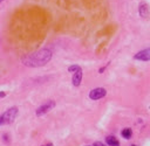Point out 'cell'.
Returning a JSON list of instances; mask_svg holds the SVG:
<instances>
[{
  "label": "cell",
  "mask_w": 150,
  "mask_h": 146,
  "mask_svg": "<svg viewBox=\"0 0 150 146\" xmlns=\"http://www.w3.org/2000/svg\"><path fill=\"white\" fill-rule=\"evenodd\" d=\"M121 136H122L124 139H130L131 137H133V131H131V129H129V127H125V129L122 130Z\"/></svg>",
  "instance_id": "9"
},
{
  "label": "cell",
  "mask_w": 150,
  "mask_h": 146,
  "mask_svg": "<svg viewBox=\"0 0 150 146\" xmlns=\"http://www.w3.org/2000/svg\"><path fill=\"white\" fill-rule=\"evenodd\" d=\"M4 140H5V141H8V136H7V135H4Z\"/></svg>",
  "instance_id": "12"
},
{
  "label": "cell",
  "mask_w": 150,
  "mask_h": 146,
  "mask_svg": "<svg viewBox=\"0 0 150 146\" xmlns=\"http://www.w3.org/2000/svg\"><path fill=\"white\" fill-rule=\"evenodd\" d=\"M93 146H106V145L103 143H101V141H96V143H94Z\"/></svg>",
  "instance_id": "11"
},
{
  "label": "cell",
  "mask_w": 150,
  "mask_h": 146,
  "mask_svg": "<svg viewBox=\"0 0 150 146\" xmlns=\"http://www.w3.org/2000/svg\"><path fill=\"white\" fill-rule=\"evenodd\" d=\"M131 146H137V145H131Z\"/></svg>",
  "instance_id": "16"
},
{
  "label": "cell",
  "mask_w": 150,
  "mask_h": 146,
  "mask_svg": "<svg viewBox=\"0 0 150 146\" xmlns=\"http://www.w3.org/2000/svg\"><path fill=\"white\" fill-rule=\"evenodd\" d=\"M106 143L109 146H120V141L114 137V136H108L106 138Z\"/></svg>",
  "instance_id": "8"
},
{
  "label": "cell",
  "mask_w": 150,
  "mask_h": 146,
  "mask_svg": "<svg viewBox=\"0 0 150 146\" xmlns=\"http://www.w3.org/2000/svg\"><path fill=\"white\" fill-rule=\"evenodd\" d=\"M19 114V110L16 106H12L0 116V125H7V124H11L14 122V119L16 118Z\"/></svg>",
  "instance_id": "2"
},
{
  "label": "cell",
  "mask_w": 150,
  "mask_h": 146,
  "mask_svg": "<svg viewBox=\"0 0 150 146\" xmlns=\"http://www.w3.org/2000/svg\"><path fill=\"white\" fill-rule=\"evenodd\" d=\"M0 97H5V93H0Z\"/></svg>",
  "instance_id": "13"
},
{
  "label": "cell",
  "mask_w": 150,
  "mask_h": 146,
  "mask_svg": "<svg viewBox=\"0 0 150 146\" xmlns=\"http://www.w3.org/2000/svg\"><path fill=\"white\" fill-rule=\"evenodd\" d=\"M50 59H52V51L47 48H44L33 54H29V55H26L25 57L21 59V62L26 67L38 68L47 64L50 61Z\"/></svg>",
  "instance_id": "1"
},
{
  "label": "cell",
  "mask_w": 150,
  "mask_h": 146,
  "mask_svg": "<svg viewBox=\"0 0 150 146\" xmlns=\"http://www.w3.org/2000/svg\"><path fill=\"white\" fill-rule=\"evenodd\" d=\"M138 12H140V15L143 18V19H147V18L149 16L148 5H147V4H141V5H140V8H138Z\"/></svg>",
  "instance_id": "7"
},
{
  "label": "cell",
  "mask_w": 150,
  "mask_h": 146,
  "mask_svg": "<svg viewBox=\"0 0 150 146\" xmlns=\"http://www.w3.org/2000/svg\"><path fill=\"white\" fill-rule=\"evenodd\" d=\"M135 60H140V61H149L150 60V48L148 49H143L141 51H138L136 55L134 56Z\"/></svg>",
  "instance_id": "5"
},
{
  "label": "cell",
  "mask_w": 150,
  "mask_h": 146,
  "mask_svg": "<svg viewBox=\"0 0 150 146\" xmlns=\"http://www.w3.org/2000/svg\"><path fill=\"white\" fill-rule=\"evenodd\" d=\"M81 81H82V70H80L78 72H75V74H73L72 82H73L74 87H79L81 84Z\"/></svg>",
  "instance_id": "6"
},
{
  "label": "cell",
  "mask_w": 150,
  "mask_h": 146,
  "mask_svg": "<svg viewBox=\"0 0 150 146\" xmlns=\"http://www.w3.org/2000/svg\"><path fill=\"white\" fill-rule=\"evenodd\" d=\"M42 146H53V144L49 143V144H45V145H42Z\"/></svg>",
  "instance_id": "14"
},
{
  "label": "cell",
  "mask_w": 150,
  "mask_h": 146,
  "mask_svg": "<svg viewBox=\"0 0 150 146\" xmlns=\"http://www.w3.org/2000/svg\"><path fill=\"white\" fill-rule=\"evenodd\" d=\"M107 95V90L104 88H95L89 93V98L93 101H97L103 98Z\"/></svg>",
  "instance_id": "4"
},
{
  "label": "cell",
  "mask_w": 150,
  "mask_h": 146,
  "mask_svg": "<svg viewBox=\"0 0 150 146\" xmlns=\"http://www.w3.org/2000/svg\"><path fill=\"white\" fill-rule=\"evenodd\" d=\"M80 70H82L81 67H80V66H76V64L70 66V67L68 68V71H69V72H73V74H75V72H78V71H80Z\"/></svg>",
  "instance_id": "10"
},
{
  "label": "cell",
  "mask_w": 150,
  "mask_h": 146,
  "mask_svg": "<svg viewBox=\"0 0 150 146\" xmlns=\"http://www.w3.org/2000/svg\"><path fill=\"white\" fill-rule=\"evenodd\" d=\"M55 106V102L54 101H47L46 103H44L42 105H40L39 107L36 109V116H44L45 114H47V112H49Z\"/></svg>",
  "instance_id": "3"
},
{
  "label": "cell",
  "mask_w": 150,
  "mask_h": 146,
  "mask_svg": "<svg viewBox=\"0 0 150 146\" xmlns=\"http://www.w3.org/2000/svg\"><path fill=\"white\" fill-rule=\"evenodd\" d=\"M3 1H4V0H0V4H1V3H3Z\"/></svg>",
  "instance_id": "15"
}]
</instances>
